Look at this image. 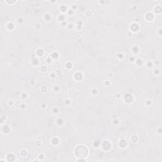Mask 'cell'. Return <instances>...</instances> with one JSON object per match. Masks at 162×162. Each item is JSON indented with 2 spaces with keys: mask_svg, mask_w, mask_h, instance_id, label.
<instances>
[{
  "mask_svg": "<svg viewBox=\"0 0 162 162\" xmlns=\"http://www.w3.org/2000/svg\"><path fill=\"white\" fill-rule=\"evenodd\" d=\"M76 155L80 158L85 157L88 155V149L84 146H79L76 149Z\"/></svg>",
  "mask_w": 162,
  "mask_h": 162,
  "instance_id": "obj_1",
  "label": "cell"
}]
</instances>
